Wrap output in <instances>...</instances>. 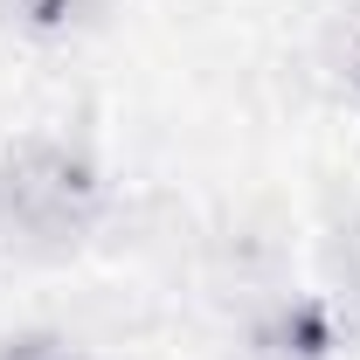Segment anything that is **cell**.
<instances>
[{"label":"cell","mask_w":360,"mask_h":360,"mask_svg":"<svg viewBox=\"0 0 360 360\" xmlns=\"http://www.w3.org/2000/svg\"><path fill=\"white\" fill-rule=\"evenodd\" d=\"M354 97H360V49H354Z\"/></svg>","instance_id":"6da1fadb"},{"label":"cell","mask_w":360,"mask_h":360,"mask_svg":"<svg viewBox=\"0 0 360 360\" xmlns=\"http://www.w3.org/2000/svg\"><path fill=\"white\" fill-rule=\"evenodd\" d=\"M28 360H56V354H28Z\"/></svg>","instance_id":"7a4b0ae2"}]
</instances>
